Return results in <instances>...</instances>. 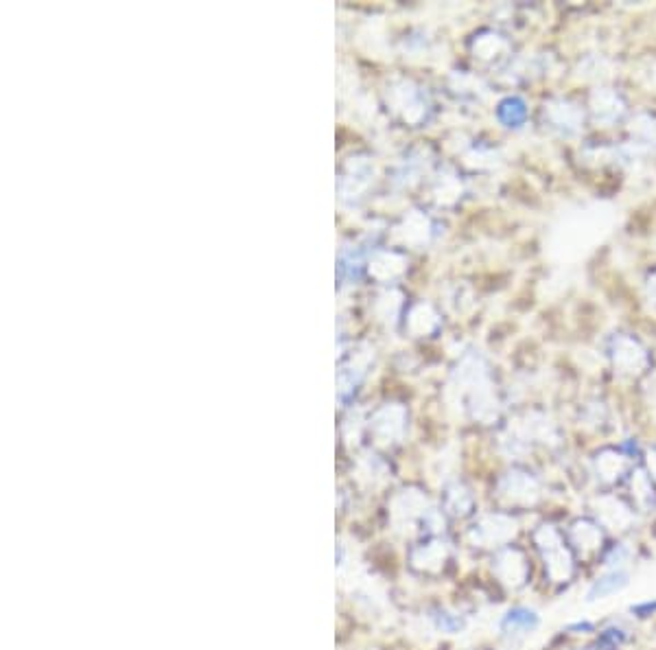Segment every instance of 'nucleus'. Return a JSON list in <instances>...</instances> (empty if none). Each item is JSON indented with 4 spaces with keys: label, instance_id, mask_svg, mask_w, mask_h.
Returning a JSON list of instances; mask_svg holds the SVG:
<instances>
[{
    "label": "nucleus",
    "instance_id": "0eeeda50",
    "mask_svg": "<svg viewBox=\"0 0 656 650\" xmlns=\"http://www.w3.org/2000/svg\"><path fill=\"white\" fill-rule=\"evenodd\" d=\"M630 611H632L635 615H639V618H647V615H654V613H656V602H641V604L632 606Z\"/></svg>",
    "mask_w": 656,
    "mask_h": 650
},
{
    "label": "nucleus",
    "instance_id": "423d86ee",
    "mask_svg": "<svg viewBox=\"0 0 656 650\" xmlns=\"http://www.w3.org/2000/svg\"><path fill=\"white\" fill-rule=\"evenodd\" d=\"M626 639H628V633L624 629H619V626L606 629L602 633V637H600V650H615V648H619L621 644H624Z\"/></svg>",
    "mask_w": 656,
    "mask_h": 650
},
{
    "label": "nucleus",
    "instance_id": "f03ea898",
    "mask_svg": "<svg viewBox=\"0 0 656 650\" xmlns=\"http://www.w3.org/2000/svg\"><path fill=\"white\" fill-rule=\"evenodd\" d=\"M569 545L582 556V559H591L600 552V547L604 543V534L600 530L597 524L589 521V519H577L571 528H569Z\"/></svg>",
    "mask_w": 656,
    "mask_h": 650
},
{
    "label": "nucleus",
    "instance_id": "39448f33",
    "mask_svg": "<svg viewBox=\"0 0 656 650\" xmlns=\"http://www.w3.org/2000/svg\"><path fill=\"white\" fill-rule=\"evenodd\" d=\"M632 556V550L628 543H617L612 545L608 554L604 556V565L612 567V569H624V565L628 563V559Z\"/></svg>",
    "mask_w": 656,
    "mask_h": 650
},
{
    "label": "nucleus",
    "instance_id": "20e7f679",
    "mask_svg": "<svg viewBox=\"0 0 656 650\" xmlns=\"http://www.w3.org/2000/svg\"><path fill=\"white\" fill-rule=\"evenodd\" d=\"M540 624V618L534 609H528V606H516L512 611L505 613V618L501 622L503 631L510 633V635H528V633H534Z\"/></svg>",
    "mask_w": 656,
    "mask_h": 650
},
{
    "label": "nucleus",
    "instance_id": "f257e3e1",
    "mask_svg": "<svg viewBox=\"0 0 656 650\" xmlns=\"http://www.w3.org/2000/svg\"><path fill=\"white\" fill-rule=\"evenodd\" d=\"M534 543L545 561V571L554 583H565L573 574V554L562 532L554 526H540L534 532Z\"/></svg>",
    "mask_w": 656,
    "mask_h": 650
},
{
    "label": "nucleus",
    "instance_id": "7ed1b4c3",
    "mask_svg": "<svg viewBox=\"0 0 656 650\" xmlns=\"http://www.w3.org/2000/svg\"><path fill=\"white\" fill-rule=\"evenodd\" d=\"M628 583H630V574L626 569H610L604 576H600L591 585L589 594H586V600L593 602V600L608 598V596L621 591L624 587H628Z\"/></svg>",
    "mask_w": 656,
    "mask_h": 650
},
{
    "label": "nucleus",
    "instance_id": "6e6552de",
    "mask_svg": "<svg viewBox=\"0 0 656 650\" xmlns=\"http://www.w3.org/2000/svg\"><path fill=\"white\" fill-rule=\"evenodd\" d=\"M593 624L591 622H575V624H569L567 631L569 633H593Z\"/></svg>",
    "mask_w": 656,
    "mask_h": 650
}]
</instances>
